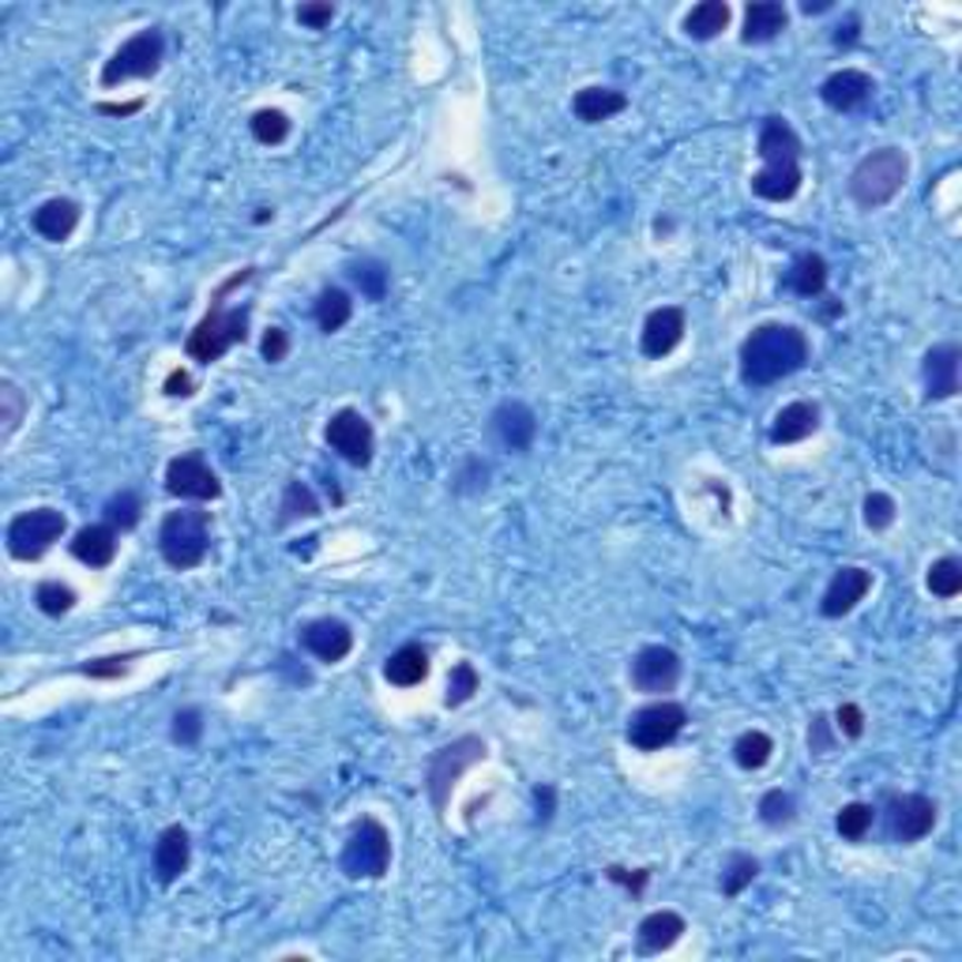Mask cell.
<instances>
[{"label":"cell","mask_w":962,"mask_h":962,"mask_svg":"<svg viewBox=\"0 0 962 962\" xmlns=\"http://www.w3.org/2000/svg\"><path fill=\"white\" fill-rule=\"evenodd\" d=\"M737 362H741V381L748 387H771L812 362V343L797 324L767 320L745 335Z\"/></svg>","instance_id":"6da1fadb"},{"label":"cell","mask_w":962,"mask_h":962,"mask_svg":"<svg viewBox=\"0 0 962 962\" xmlns=\"http://www.w3.org/2000/svg\"><path fill=\"white\" fill-rule=\"evenodd\" d=\"M252 275H256V267H241L233 271V275L222 283L215 294H211V305L207 313H203V320L196 327L189 332V338H184V354L192 357V362L200 365H215L222 354H230L237 343H245L249 338V316H252V305H226V297L233 294L237 286L252 283Z\"/></svg>","instance_id":"7a4b0ae2"},{"label":"cell","mask_w":962,"mask_h":962,"mask_svg":"<svg viewBox=\"0 0 962 962\" xmlns=\"http://www.w3.org/2000/svg\"><path fill=\"white\" fill-rule=\"evenodd\" d=\"M756 154L763 159V170L752 173V196L767 203H786L801 192V135L786 117H767L760 124V140H756Z\"/></svg>","instance_id":"3957f363"},{"label":"cell","mask_w":962,"mask_h":962,"mask_svg":"<svg viewBox=\"0 0 962 962\" xmlns=\"http://www.w3.org/2000/svg\"><path fill=\"white\" fill-rule=\"evenodd\" d=\"M910 178V154L902 148H877L850 170L847 192L861 211H880L902 192Z\"/></svg>","instance_id":"277c9868"},{"label":"cell","mask_w":962,"mask_h":962,"mask_svg":"<svg viewBox=\"0 0 962 962\" xmlns=\"http://www.w3.org/2000/svg\"><path fill=\"white\" fill-rule=\"evenodd\" d=\"M159 553L173 571H192L211 553V512L181 508L166 512L159 527Z\"/></svg>","instance_id":"5b68a950"},{"label":"cell","mask_w":962,"mask_h":962,"mask_svg":"<svg viewBox=\"0 0 962 962\" xmlns=\"http://www.w3.org/2000/svg\"><path fill=\"white\" fill-rule=\"evenodd\" d=\"M485 752H489V748H485L478 733H463V737H455L452 745L436 748L429 756V767H425V793H429L436 816L448 812L455 782H459L474 763H482Z\"/></svg>","instance_id":"8992f818"},{"label":"cell","mask_w":962,"mask_h":962,"mask_svg":"<svg viewBox=\"0 0 962 962\" xmlns=\"http://www.w3.org/2000/svg\"><path fill=\"white\" fill-rule=\"evenodd\" d=\"M338 864L350 880H381L392 869V831L376 816H362L346 834Z\"/></svg>","instance_id":"52a82bcc"},{"label":"cell","mask_w":962,"mask_h":962,"mask_svg":"<svg viewBox=\"0 0 962 962\" xmlns=\"http://www.w3.org/2000/svg\"><path fill=\"white\" fill-rule=\"evenodd\" d=\"M68 530V519L64 512L57 508H31V512H19L4 530V546H8V557L12 560H42L57 541L64 538Z\"/></svg>","instance_id":"ba28073f"},{"label":"cell","mask_w":962,"mask_h":962,"mask_svg":"<svg viewBox=\"0 0 962 962\" xmlns=\"http://www.w3.org/2000/svg\"><path fill=\"white\" fill-rule=\"evenodd\" d=\"M688 726V707L677 703V699H655V703H644L628 715L625 737L631 748L639 752H662L666 745H674Z\"/></svg>","instance_id":"9c48e42d"},{"label":"cell","mask_w":962,"mask_h":962,"mask_svg":"<svg viewBox=\"0 0 962 962\" xmlns=\"http://www.w3.org/2000/svg\"><path fill=\"white\" fill-rule=\"evenodd\" d=\"M162 61H166V34L159 27H148V31L132 34L129 42H121V50L102 64V87L151 80L162 68Z\"/></svg>","instance_id":"30bf717a"},{"label":"cell","mask_w":962,"mask_h":962,"mask_svg":"<svg viewBox=\"0 0 962 962\" xmlns=\"http://www.w3.org/2000/svg\"><path fill=\"white\" fill-rule=\"evenodd\" d=\"M936 820H940V809L925 793H888V801H883V828H888V839L902 842V847H913V842L929 839Z\"/></svg>","instance_id":"8fae6325"},{"label":"cell","mask_w":962,"mask_h":962,"mask_svg":"<svg viewBox=\"0 0 962 962\" xmlns=\"http://www.w3.org/2000/svg\"><path fill=\"white\" fill-rule=\"evenodd\" d=\"M324 441H327V448H332L338 459H346L350 466H368L376 455L373 425H368V417L362 411H354V406H343V411H335L327 417Z\"/></svg>","instance_id":"7c38bea8"},{"label":"cell","mask_w":962,"mask_h":962,"mask_svg":"<svg viewBox=\"0 0 962 962\" xmlns=\"http://www.w3.org/2000/svg\"><path fill=\"white\" fill-rule=\"evenodd\" d=\"M166 493L170 497H181V500L207 504V500L222 497V482L200 452H184V455H178V459H170V466H166Z\"/></svg>","instance_id":"4fadbf2b"},{"label":"cell","mask_w":962,"mask_h":962,"mask_svg":"<svg viewBox=\"0 0 962 962\" xmlns=\"http://www.w3.org/2000/svg\"><path fill=\"white\" fill-rule=\"evenodd\" d=\"M680 655L674 647H662V644H650L631 658L628 666V677H631V688L636 692H647V696H666L674 692L680 685Z\"/></svg>","instance_id":"5bb4252c"},{"label":"cell","mask_w":962,"mask_h":962,"mask_svg":"<svg viewBox=\"0 0 962 962\" xmlns=\"http://www.w3.org/2000/svg\"><path fill=\"white\" fill-rule=\"evenodd\" d=\"M685 332H688V316L680 305L650 308L644 320V332H639V350H644V357H650V362H662V357H669L685 343Z\"/></svg>","instance_id":"9a60e30c"},{"label":"cell","mask_w":962,"mask_h":962,"mask_svg":"<svg viewBox=\"0 0 962 962\" xmlns=\"http://www.w3.org/2000/svg\"><path fill=\"white\" fill-rule=\"evenodd\" d=\"M489 433L497 436L500 448L530 452L534 441H538V414H534L527 403H519V398H508V403H500L497 411H493Z\"/></svg>","instance_id":"2e32d148"},{"label":"cell","mask_w":962,"mask_h":962,"mask_svg":"<svg viewBox=\"0 0 962 962\" xmlns=\"http://www.w3.org/2000/svg\"><path fill=\"white\" fill-rule=\"evenodd\" d=\"M301 647L324 666H338L354 650V628L338 617H320L301 628Z\"/></svg>","instance_id":"e0dca14e"},{"label":"cell","mask_w":962,"mask_h":962,"mask_svg":"<svg viewBox=\"0 0 962 962\" xmlns=\"http://www.w3.org/2000/svg\"><path fill=\"white\" fill-rule=\"evenodd\" d=\"M959 365H962V350L955 343H936L925 350L921 381H925L929 403H944V398L959 395Z\"/></svg>","instance_id":"ac0fdd59"},{"label":"cell","mask_w":962,"mask_h":962,"mask_svg":"<svg viewBox=\"0 0 962 962\" xmlns=\"http://www.w3.org/2000/svg\"><path fill=\"white\" fill-rule=\"evenodd\" d=\"M872 590V571L869 568H858V565H847L839 568L828 583L820 598V617L828 620H839L858 609V601H864V595Z\"/></svg>","instance_id":"d6986e66"},{"label":"cell","mask_w":962,"mask_h":962,"mask_svg":"<svg viewBox=\"0 0 962 962\" xmlns=\"http://www.w3.org/2000/svg\"><path fill=\"white\" fill-rule=\"evenodd\" d=\"M872 91H877V80H872L869 72H861V68H839V72H831L828 80L820 83V99L834 113L861 110V105L872 99Z\"/></svg>","instance_id":"ffe728a7"},{"label":"cell","mask_w":962,"mask_h":962,"mask_svg":"<svg viewBox=\"0 0 962 962\" xmlns=\"http://www.w3.org/2000/svg\"><path fill=\"white\" fill-rule=\"evenodd\" d=\"M117 549H121V530L110 527L105 519L87 523V527L75 530V538L68 541V553L87 568H110L117 560Z\"/></svg>","instance_id":"44dd1931"},{"label":"cell","mask_w":962,"mask_h":962,"mask_svg":"<svg viewBox=\"0 0 962 962\" xmlns=\"http://www.w3.org/2000/svg\"><path fill=\"white\" fill-rule=\"evenodd\" d=\"M189 861H192V839L181 823H173L154 842V880L162 888H170V883H178L189 872Z\"/></svg>","instance_id":"7402d4cb"},{"label":"cell","mask_w":962,"mask_h":962,"mask_svg":"<svg viewBox=\"0 0 962 962\" xmlns=\"http://www.w3.org/2000/svg\"><path fill=\"white\" fill-rule=\"evenodd\" d=\"M816 429H820V406L809 403V398H797V403L782 406V411L774 414L771 429H767V441H771L774 448H786V444L809 441Z\"/></svg>","instance_id":"603a6c76"},{"label":"cell","mask_w":962,"mask_h":962,"mask_svg":"<svg viewBox=\"0 0 962 962\" xmlns=\"http://www.w3.org/2000/svg\"><path fill=\"white\" fill-rule=\"evenodd\" d=\"M80 215H83V207L75 200L53 196L31 215V226H34L38 237L50 241V245H64V241L75 233V226H80Z\"/></svg>","instance_id":"cb8c5ba5"},{"label":"cell","mask_w":962,"mask_h":962,"mask_svg":"<svg viewBox=\"0 0 962 962\" xmlns=\"http://www.w3.org/2000/svg\"><path fill=\"white\" fill-rule=\"evenodd\" d=\"M688 932V921L677 910H655L639 921L636 929V951L639 955H662Z\"/></svg>","instance_id":"d4e9b609"},{"label":"cell","mask_w":962,"mask_h":962,"mask_svg":"<svg viewBox=\"0 0 962 962\" xmlns=\"http://www.w3.org/2000/svg\"><path fill=\"white\" fill-rule=\"evenodd\" d=\"M786 27H790V12L779 0H752L745 8V27H741V42L745 45H767L774 42Z\"/></svg>","instance_id":"484cf974"},{"label":"cell","mask_w":962,"mask_h":962,"mask_svg":"<svg viewBox=\"0 0 962 962\" xmlns=\"http://www.w3.org/2000/svg\"><path fill=\"white\" fill-rule=\"evenodd\" d=\"M625 110H628V94L617 91V87H583V91H576V99H571V113H576L583 124H601Z\"/></svg>","instance_id":"4316f807"},{"label":"cell","mask_w":962,"mask_h":962,"mask_svg":"<svg viewBox=\"0 0 962 962\" xmlns=\"http://www.w3.org/2000/svg\"><path fill=\"white\" fill-rule=\"evenodd\" d=\"M429 650L422 644H403L398 650H392L384 662V680L395 688H414L429 677Z\"/></svg>","instance_id":"83f0119b"},{"label":"cell","mask_w":962,"mask_h":962,"mask_svg":"<svg viewBox=\"0 0 962 962\" xmlns=\"http://www.w3.org/2000/svg\"><path fill=\"white\" fill-rule=\"evenodd\" d=\"M730 19H733V8L726 4V0H703V4H696L692 12L685 16L680 31L692 38V42H711V38H718L730 27Z\"/></svg>","instance_id":"f1b7e54d"},{"label":"cell","mask_w":962,"mask_h":962,"mask_svg":"<svg viewBox=\"0 0 962 962\" xmlns=\"http://www.w3.org/2000/svg\"><path fill=\"white\" fill-rule=\"evenodd\" d=\"M828 279H831L828 260H823L820 252H801V256L793 260L786 286H790L797 297H820L823 290H828Z\"/></svg>","instance_id":"f546056e"},{"label":"cell","mask_w":962,"mask_h":962,"mask_svg":"<svg viewBox=\"0 0 962 962\" xmlns=\"http://www.w3.org/2000/svg\"><path fill=\"white\" fill-rule=\"evenodd\" d=\"M313 316H316V327H320V332H324V335L343 332V327L350 324V316H354V297H350L343 286H327V290H320Z\"/></svg>","instance_id":"4dcf8cb0"},{"label":"cell","mask_w":962,"mask_h":962,"mask_svg":"<svg viewBox=\"0 0 962 962\" xmlns=\"http://www.w3.org/2000/svg\"><path fill=\"white\" fill-rule=\"evenodd\" d=\"M346 275H350V283L362 290V297H368V301H384L387 286H392V271L373 256H362V260H354V264H346Z\"/></svg>","instance_id":"1f68e13d"},{"label":"cell","mask_w":962,"mask_h":962,"mask_svg":"<svg viewBox=\"0 0 962 962\" xmlns=\"http://www.w3.org/2000/svg\"><path fill=\"white\" fill-rule=\"evenodd\" d=\"M320 500L305 482H286L283 500H279V527H290L297 519H316Z\"/></svg>","instance_id":"d6a6232c"},{"label":"cell","mask_w":962,"mask_h":962,"mask_svg":"<svg viewBox=\"0 0 962 962\" xmlns=\"http://www.w3.org/2000/svg\"><path fill=\"white\" fill-rule=\"evenodd\" d=\"M877 812L880 809H877V804H869V801L842 804L839 816H834V831H839L847 842H864V834L877 828Z\"/></svg>","instance_id":"836d02e7"},{"label":"cell","mask_w":962,"mask_h":962,"mask_svg":"<svg viewBox=\"0 0 962 962\" xmlns=\"http://www.w3.org/2000/svg\"><path fill=\"white\" fill-rule=\"evenodd\" d=\"M774 756V741L763 730H748L733 741V763L741 771H763Z\"/></svg>","instance_id":"e575fe53"},{"label":"cell","mask_w":962,"mask_h":962,"mask_svg":"<svg viewBox=\"0 0 962 962\" xmlns=\"http://www.w3.org/2000/svg\"><path fill=\"white\" fill-rule=\"evenodd\" d=\"M102 519L110 523V527H117V530H135L140 527V519H143V500H140V493L135 489H121V493H113L110 500H105V508H102Z\"/></svg>","instance_id":"d590c367"},{"label":"cell","mask_w":962,"mask_h":962,"mask_svg":"<svg viewBox=\"0 0 962 962\" xmlns=\"http://www.w3.org/2000/svg\"><path fill=\"white\" fill-rule=\"evenodd\" d=\"M925 587L932 590L936 598H959L962 595V560L959 557H940L932 560L929 571H925Z\"/></svg>","instance_id":"8d00e7d4"},{"label":"cell","mask_w":962,"mask_h":962,"mask_svg":"<svg viewBox=\"0 0 962 962\" xmlns=\"http://www.w3.org/2000/svg\"><path fill=\"white\" fill-rule=\"evenodd\" d=\"M75 590L68 587V583H61V579H42L34 587V606H38V614H45V617H64V614H72L75 609Z\"/></svg>","instance_id":"74e56055"},{"label":"cell","mask_w":962,"mask_h":962,"mask_svg":"<svg viewBox=\"0 0 962 962\" xmlns=\"http://www.w3.org/2000/svg\"><path fill=\"white\" fill-rule=\"evenodd\" d=\"M27 417V395L19 392L16 381H0V441H12V436L19 433V425H23Z\"/></svg>","instance_id":"f35d334b"},{"label":"cell","mask_w":962,"mask_h":962,"mask_svg":"<svg viewBox=\"0 0 962 962\" xmlns=\"http://www.w3.org/2000/svg\"><path fill=\"white\" fill-rule=\"evenodd\" d=\"M249 132L264 148H279V143L290 140V117L283 110H256L249 121Z\"/></svg>","instance_id":"ab89813d"},{"label":"cell","mask_w":962,"mask_h":962,"mask_svg":"<svg viewBox=\"0 0 962 962\" xmlns=\"http://www.w3.org/2000/svg\"><path fill=\"white\" fill-rule=\"evenodd\" d=\"M760 877V861L752 853H730L722 869V895L726 899H737L745 888H752V880Z\"/></svg>","instance_id":"60d3db41"},{"label":"cell","mask_w":962,"mask_h":962,"mask_svg":"<svg viewBox=\"0 0 962 962\" xmlns=\"http://www.w3.org/2000/svg\"><path fill=\"white\" fill-rule=\"evenodd\" d=\"M482 688V677H478V669H474V662H455L452 666V674H448V692H444V707H463V703H470L474 699V692H478Z\"/></svg>","instance_id":"b9f144b4"},{"label":"cell","mask_w":962,"mask_h":962,"mask_svg":"<svg viewBox=\"0 0 962 962\" xmlns=\"http://www.w3.org/2000/svg\"><path fill=\"white\" fill-rule=\"evenodd\" d=\"M760 820L767 823V828H790V823L797 820V801H793V793H786V790H767L763 797H760Z\"/></svg>","instance_id":"7bdbcfd3"},{"label":"cell","mask_w":962,"mask_h":962,"mask_svg":"<svg viewBox=\"0 0 962 962\" xmlns=\"http://www.w3.org/2000/svg\"><path fill=\"white\" fill-rule=\"evenodd\" d=\"M203 711L200 707H181L178 715H173V726H170V737H173V745H181V748H196L200 741H203Z\"/></svg>","instance_id":"ee69618b"},{"label":"cell","mask_w":962,"mask_h":962,"mask_svg":"<svg viewBox=\"0 0 962 962\" xmlns=\"http://www.w3.org/2000/svg\"><path fill=\"white\" fill-rule=\"evenodd\" d=\"M861 512H864V527L869 530H888L891 523H895V515H899V504H895V497H888V493H869V497H864V504H861Z\"/></svg>","instance_id":"f6af8a7d"},{"label":"cell","mask_w":962,"mask_h":962,"mask_svg":"<svg viewBox=\"0 0 962 962\" xmlns=\"http://www.w3.org/2000/svg\"><path fill=\"white\" fill-rule=\"evenodd\" d=\"M132 658L135 655H105V658H91V662L80 666L83 677L91 680H121L124 674L132 669Z\"/></svg>","instance_id":"bcb514c9"},{"label":"cell","mask_w":962,"mask_h":962,"mask_svg":"<svg viewBox=\"0 0 962 962\" xmlns=\"http://www.w3.org/2000/svg\"><path fill=\"white\" fill-rule=\"evenodd\" d=\"M834 745H839V733H834L831 715L816 711L812 722H809V752H812V756H831Z\"/></svg>","instance_id":"7dc6e473"},{"label":"cell","mask_w":962,"mask_h":962,"mask_svg":"<svg viewBox=\"0 0 962 962\" xmlns=\"http://www.w3.org/2000/svg\"><path fill=\"white\" fill-rule=\"evenodd\" d=\"M485 482H489V463H482L478 455H470V459L463 463L459 478H455V493H478V489H485Z\"/></svg>","instance_id":"c3c4849f"},{"label":"cell","mask_w":962,"mask_h":962,"mask_svg":"<svg viewBox=\"0 0 962 962\" xmlns=\"http://www.w3.org/2000/svg\"><path fill=\"white\" fill-rule=\"evenodd\" d=\"M332 19H335L332 0H313V4L297 8V23L308 27V31H324V27H332Z\"/></svg>","instance_id":"681fc988"},{"label":"cell","mask_w":962,"mask_h":962,"mask_svg":"<svg viewBox=\"0 0 962 962\" xmlns=\"http://www.w3.org/2000/svg\"><path fill=\"white\" fill-rule=\"evenodd\" d=\"M260 354H264L267 365L286 362V354H290V332H286V327H267L264 338H260Z\"/></svg>","instance_id":"f907efd6"},{"label":"cell","mask_w":962,"mask_h":962,"mask_svg":"<svg viewBox=\"0 0 962 962\" xmlns=\"http://www.w3.org/2000/svg\"><path fill=\"white\" fill-rule=\"evenodd\" d=\"M834 730L842 737H850V741H858L864 733V711L858 703H842L839 711H834Z\"/></svg>","instance_id":"816d5d0a"},{"label":"cell","mask_w":962,"mask_h":962,"mask_svg":"<svg viewBox=\"0 0 962 962\" xmlns=\"http://www.w3.org/2000/svg\"><path fill=\"white\" fill-rule=\"evenodd\" d=\"M606 877L614 880V883H620V888H628L631 895H644V888H647V880H650V869H636V872H628V869H620V864H609Z\"/></svg>","instance_id":"f5cc1de1"},{"label":"cell","mask_w":962,"mask_h":962,"mask_svg":"<svg viewBox=\"0 0 962 962\" xmlns=\"http://www.w3.org/2000/svg\"><path fill=\"white\" fill-rule=\"evenodd\" d=\"M162 392H166L170 398H192L196 395V381H192L189 368H170L166 373V384H162Z\"/></svg>","instance_id":"db71d44e"},{"label":"cell","mask_w":962,"mask_h":962,"mask_svg":"<svg viewBox=\"0 0 962 962\" xmlns=\"http://www.w3.org/2000/svg\"><path fill=\"white\" fill-rule=\"evenodd\" d=\"M534 809H538V823H549L557 812V790L553 786H534Z\"/></svg>","instance_id":"11a10c76"},{"label":"cell","mask_w":962,"mask_h":962,"mask_svg":"<svg viewBox=\"0 0 962 962\" xmlns=\"http://www.w3.org/2000/svg\"><path fill=\"white\" fill-rule=\"evenodd\" d=\"M858 38H861V16H847V23L834 31V45H839V50H853Z\"/></svg>","instance_id":"9f6ffc18"},{"label":"cell","mask_w":962,"mask_h":962,"mask_svg":"<svg viewBox=\"0 0 962 962\" xmlns=\"http://www.w3.org/2000/svg\"><path fill=\"white\" fill-rule=\"evenodd\" d=\"M94 110H99L102 117H129V113L143 110V99H135V102H99Z\"/></svg>","instance_id":"6f0895ef"},{"label":"cell","mask_w":962,"mask_h":962,"mask_svg":"<svg viewBox=\"0 0 962 962\" xmlns=\"http://www.w3.org/2000/svg\"><path fill=\"white\" fill-rule=\"evenodd\" d=\"M828 8H831L828 0H816V4H812V0H804L801 12H804V16H820V12H828Z\"/></svg>","instance_id":"680465c9"},{"label":"cell","mask_w":962,"mask_h":962,"mask_svg":"<svg viewBox=\"0 0 962 962\" xmlns=\"http://www.w3.org/2000/svg\"><path fill=\"white\" fill-rule=\"evenodd\" d=\"M669 230H674V222H669V219H655V233H658V237H666Z\"/></svg>","instance_id":"91938a15"}]
</instances>
